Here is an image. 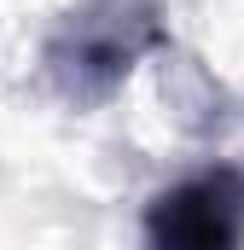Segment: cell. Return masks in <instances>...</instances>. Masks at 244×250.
I'll return each instance as SVG.
<instances>
[{
  "label": "cell",
  "instance_id": "cell-1",
  "mask_svg": "<svg viewBox=\"0 0 244 250\" xmlns=\"http://www.w3.org/2000/svg\"><path fill=\"white\" fill-rule=\"evenodd\" d=\"M169 47L163 0H76L41 41V76L64 105L93 111L117 99L128 76Z\"/></svg>",
  "mask_w": 244,
  "mask_h": 250
},
{
  "label": "cell",
  "instance_id": "cell-2",
  "mask_svg": "<svg viewBox=\"0 0 244 250\" xmlns=\"http://www.w3.org/2000/svg\"><path fill=\"white\" fill-rule=\"evenodd\" d=\"M145 250H239L244 245V175L233 163L198 169L151 192L140 215Z\"/></svg>",
  "mask_w": 244,
  "mask_h": 250
}]
</instances>
